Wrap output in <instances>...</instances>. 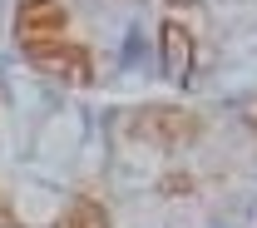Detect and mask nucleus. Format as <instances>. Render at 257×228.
Masks as SVG:
<instances>
[{"instance_id":"obj_4","label":"nucleus","mask_w":257,"mask_h":228,"mask_svg":"<svg viewBox=\"0 0 257 228\" xmlns=\"http://www.w3.org/2000/svg\"><path fill=\"white\" fill-rule=\"evenodd\" d=\"M159 60H163V74L173 80V85H183L198 65V40L183 20H163L159 25Z\"/></svg>"},{"instance_id":"obj_1","label":"nucleus","mask_w":257,"mask_h":228,"mask_svg":"<svg viewBox=\"0 0 257 228\" xmlns=\"http://www.w3.org/2000/svg\"><path fill=\"white\" fill-rule=\"evenodd\" d=\"M124 134L159 154H183L203 139V114H193L183 104H139L124 114Z\"/></svg>"},{"instance_id":"obj_5","label":"nucleus","mask_w":257,"mask_h":228,"mask_svg":"<svg viewBox=\"0 0 257 228\" xmlns=\"http://www.w3.org/2000/svg\"><path fill=\"white\" fill-rule=\"evenodd\" d=\"M50 228H114V218H109V208L99 198H69V208Z\"/></svg>"},{"instance_id":"obj_3","label":"nucleus","mask_w":257,"mask_h":228,"mask_svg":"<svg viewBox=\"0 0 257 228\" xmlns=\"http://www.w3.org/2000/svg\"><path fill=\"white\" fill-rule=\"evenodd\" d=\"M64 25H69V5L64 0H20L15 5V45L20 50L60 40Z\"/></svg>"},{"instance_id":"obj_6","label":"nucleus","mask_w":257,"mask_h":228,"mask_svg":"<svg viewBox=\"0 0 257 228\" xmlns=\"http://www.w3.org/2000/svg\"><path fill=\"white\" fill-rule=\"evenodd\" d=\"M0 228H25L20 223V213H15V203H10V194L0 189Z\"/></svg>"},{"instance_id":"obj_2","label":"nucleus","mask_w":257,"mask_h":228,"mask_svg":"<svg viewBox=\"0 0 257 228\" xmlns=\"http://www.w3.org/2000/svg\"><path fill=\"white\" fill-rule=\"evenodd\" d=\"M25 60H30L40 74H50V80H60L69 90H89L94 85V55H89V45H79V40H45V45H30V50H20Z\"/></svg>"}]
</instances>
